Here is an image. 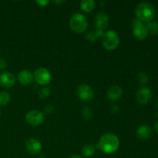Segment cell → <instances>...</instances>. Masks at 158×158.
<instances>
[{
  "label": "cell",
  "instance_id": "obj_9",
  "mask_svg": "<svg viewBox=\"0 0 158 158\" xmlns=\"http://www.w3.org/2000/svg\"><path fill=\"white\" fill-rule=\"evenodd\" d=\"M26 148L29 154L35 156L38 155L41 153L42 149H43V145L38 139L29 138L26 143Z\"/></svg>",
  "mask_w": 158,
  "mask_h": 158
},
{
  "label": "cell",
  "instance_id": "obj_28",
  "mask_svg": "<svg viewBox=\"0 0 158 158\" xmlns=\"http://www.w3.org/2000/svg\"><path fill=\"white\" fill-rule=\"evenodd\" d=\"M69 158H83V157H81L80 155H78V154H74V155H72L71 157H69Z\"/></svg>",
  "mask_w": 158,
  "mask_h": 158
},
{
  "label": "cell",
  "instance_id": "obj_7",
  "mask_svg": "<svg viewBox=\"0 0 158 158\" xmlns=\"http://www.w3.org/2000/svg\"><path fill=\"white\" fill-rule=\"evenodd\" d=\"M26 121L32 127L40 126L44 122V114L39 110H32L26 114Z\"/></svg>",
  "mask_w": 158,
  "mask_h": 158
},
{
  "label": "cell",
  "instance_id": "obj_8",
  "mask_svg": "<svg viewBox=\"0 0 158 158\" xmlns=\"http://www.w3.org/2000/svg\"><path fill=\"white\" fill-rule=\"evenodd\" d=\"M79 98L84 102H89L94 99V91L90 86L87 84H80L77 89Z\"/></svg>",
  "mask_w": 158,
  "mask_h": 158
},
{
  "label": "cell",
  "instance_id": "obj_32",
  "mask_svg": "<svg viewBox=\"0 0 158 158\" xmlns=\"http://www.w3.org/2000/svg\"><path fill=\"white\" fill-rule=\"evenodd\" d=\"M0 116H1V110H0Z\"/></svg>",
  "mask_w": 158,
  "mask_h": 158
},
{
  "label": "cell",
  "instance_id": "obj_25",
  "mask_svg": "<svg viewBox=\"0 0 158 158\" xmlns=\"http://www.w3.org/2000/svg\"><path fill=\"white\" fill-rule=\"evenodd\" d=\"M7 66V61L4 58H0V70L6 69Z\"/></svg>",
  "mask_w": 158,
  "mask_h": 158
},
{
  "label": "cell",
  "instance_id": "obj_15",
  "mask_svg": "<svg viewBox=\"0 0 158 158\" xmlns=\"http://www.w3.org/2000/svg\"><path fill=\"white\" fill-rule=\"evenodd\" d=\"M136 135L139 139L148 140L152 137L153 130L148 125H141L137 128V131H136Z\"/></svg>",
  "mask_w": 158,
  "mask_h": 158
},
{
  "label": "cell",
  "instance_id": "obj_21",
  "mask_svg": "<svg viewBox=\"0 0 158 158\" xmlns=\"http://www.w3.org/2000/svg\"><path fill=\"white\" fill-rule=\"evenodd\" d=\"M51 90L48 86H42L38 92V96L42 100H46L50 96Z\"/></svg>",
  "mask_w": 158,
  "mask_h": 158
},
{
  "label": "cell",
  "instance_id": "obj_2",
  "mask_svg": "<svg viewBox=\"0 0 158 158\" xmlns=\"http://www.w3.org/2000/svg\"><path fill=\"white\" fill-rule=\"evenodd\" d=\"M155 8L151 3L143 2L136 6L135 15L137 19L143 23H148L153 20L155 15Z\"/></svg>",
  "mask_w": 158,
  "mask_h": 158
},
{
  "label": "cell",
  "instance_id": "obj_22",
  "mask_svg": "<svg viewBox=\"0 0 158 158\" xmlns=\"http://www.w3.org/2000/svg\"><path fill=\"white\" fill-rule=\"evenodd\" d=\"M137 80L140 84L145 85L149 81V77L148 73L145 72H140L137 76Z\"/></svg>",
  "mask_w": 158,
  "mask_h": 158
},
{
  "label": "cell",
  "instance_id": "obj_31",
  "mask_svg": "<svg viewBox=\"0 0 158 158\" xmlns=\"http://www.w3.org/2000/svg\"><path fill=\"white\" fill-rule=\"evenodd\" d=\"M156 105H157V107L158 108V100H157V103H156Z\"/></svg>",
  "mask_w": 158,
  "mask_h": 158
},
{
  "label": "cell",
  "instance_id": "obj_29",
  "mask_svg": "<svg viewBox=\"0 0 158 158\" xmlns=\"http://www.w3.org/2000/svg\"><path fill=\"white\" fill-rule=\"evenodd\" d=\"M65 1H53V3H55V4H63V3H64Z\"/></svg>",
  "mask_w": 158,
  "mask_h": 158
},
{
  "label": "cell",
  "instance_id": "obj_17",
  "mask_svg": "<svg viewBox=\"0 0 158 158\" xmlns=\"http://www.w3.org/2000/svg\"><path fill=\"white\" fill-rule=\"evenodd\" d=\"M80 6L83 12L89 13L95 9L96 2L94 0H82L80 2Z\"/></svg>",
  "mask_w": 158,
  "mask_h": 158
},
{
  "label": "cell",
  "instance_id": "obj_14",
  "mask_svg": "<svg viewBox=\"0 0 158 158\" xmlns=\"http://www.w3.org/2000/svg\"><path fill=\"white\" fill-rule=\"evenodd\" d=\"M18 80L23 86L30 85L34 81L33 73L27 69L21 70L18 74Z\"/></svg>",
  "mask_w": 158,
  "mask_h": 158
},
{
  "label": "cell",
  "instance_id": "obj_5",
  "mask_svg": "<svg viewBox=\"0 0 158 158\" xmlns=\"http://www.w3.org/2000/svg\"><path fill=\"white\" fill-rule=\"evenodd\" d=\"M34 80L39 85L47 86L52 81V74L50 71L46 67H39L33 73Z\"/></svg>",
  "mask_w": 158,
  "mask_h": 158
},
{
  "label": "cell",
  "instance_id": "obj_30",
  "mask_svg": "<svg viewBox=\"0 0 158 158\" xmlns=\"http://www.w3.org/2000/svg\"><path fill=\"white\" fill-rule=\"evenodd\" d=\"M39 158H46V157H44V156H40V157H39Z\"/></svg>",
  "mask_w": 158,
  "mask_h": 158
},
{
  "label": "cell",
  "instance_id": "obj_1",
  "mask_svg": "<svg viewBox=\"0 0 158 158\" xmlns=\"http://www.w3.org/2000/svg\"><path fill=\"white\" fill-rule=\"evenodd\" d=\"M120 148V140L116 134L107 133L102 136L97 144V148L106 154H113Z\"/></svg>",
  "mask_w": 158,
  "mask_h": 158
},
{
  "label": "cell",
  "instance_id": "obj_11",
  "mask_svg": "<svg viewBox=\"0 0 158 158\" xmlns=\"http://www.w3.org/2000/svg\"><path fill=\"white\" fill-rule=\"evenodd\" d=\"M110 19L106 12H100L96 14L94 17V26L95 29H100V30L104 31L106 29L109 24Z\"/></svg>",
  "mask_w": 158,
  "mask_h": 158
},
{
  "label": "cell",
  "instance_id": "obj_27",
  "mask_svg": "<svg viewBox=\"0 0 158 158\" xmlns=\"http://www.w3.org/2000/svg\"><path fill=\"white\" fill-rule=\"evenodd\" d=\"M154 130H155L156 133L158 134V120L156 122L155 124H154Z\"/></svg>",
  "mask_w": 158,
  "mask_h": 158
},
{
  "label": "cell",
  "instance_id": "obj_16",
  "mask_svg": "<svg viewBox=\"0 0 158 158\" xmlns=\"http://www.w3.org/2000/svg\"><path fill=\"white\" fill-rule=\"evenodd\" d=\"M97 149V145H94L93 143H87L83 147L81 152L83 157H90L95 154Z\"/></svg>",
  "mask_w": 158,
  "mask_h": 158
},
{
  "label": "cell",
  "instance_id": "obj_3",
  "mask_svg": "<svg viewBox=\"0 0 158 158\" xmlns=\"http://www.w3.org/2000/svg\"><path fill=\"white\" fill-rule=\"evenodd\" d=\"M69 26L71 30L75 33H83L87 29L88 20L83 14L76 12L69 19Z\"/></svg>",
  "mask_w": 158,
  "mask_h": 158
},
{
  "label": "cell",
  "instance_id": "obj_23",
  "mask_svg": "<svg viewBox=\"0 0 158 158\" xmlns=\"http://www.w3.org/2000/svg\"><path fill=\"white\" fill-rule=\"evenodd\" d=\"M83 114L84 118H90L92 117V110L88 107L84 108L83 111Z\"/></svg>",
  "mask_w": 158,
  "mask_h": 158
},
{
  "label": "cell",
  "instance_id": "obj_12",
  "mask_svg": "<svg viewBox=\"0 0 158 158\" xmlns=\"http://www.w3.org/2000/svg\"><path fill=\"white\" fill-rule=\"evenodd\" d=\"M15 77L12 73L5 71L0 74V85L4 88H12L15 84Z\"/></svg>",
  "mask_w": 158,
  "mask_h": 158
},
{
  "label": "cell",
  "instance_id": "obj_13",
  "mask_svg": "<svg viewBox=\"0 0 158 158\" xmlns=\"http://www.w3.org/2000/svg\"><path fill=\"white\" fill-rule=\"evenodd\" d=\"M123 95V89L118 85H113L106 91V97L111 101H117Z\"/></svg>",
  "mask_w": 158,
  "mask_h": 158
},
{
  "label": "cell",
  "instance_id": "obj_4",
  "mask_svg": "<svg viewBox=\"0 0 158 158\" xmlns=\"http://www.w3.org/2000/svg\"><path fill=\"white\" fill-rule=\"evenodd\" d=\"M101 43L106 50H115L120 45V35L114 29H109L104 32L103 35H102Z\"/></svg>",
  "mask_w": 158,
  "mask_h": 158
},
{
  "label": "cell",
  "instance_id": "obj_18",
  "mask_svg": "<svg viewBox=\"0 0 158 158\" xmlns=\"http://www.w3.org/2000/svg\"><path fill=\"white\" fill-rule=\"evenodd\" d=\"M104 33V31L95 29V30L90 31L86 35V39L90 42H94L99 38H101L102 35Z\"/></svg>",
  "mask_w": 158,
  "mask_h": 158
},
{
  "label": "cell",
  "instance_id": "obj_10",
  "mask_svg": "<svg viewBox=\"0 0 158 158\" xmlns=\"http://www.w3.org/2000/svg\"><path fill=\"white\" fill-rule=\"evenodd\" d=\"M152 98V91L149 87L142 86L137 90L136 99L140 104H147Z\"/></svg>",
  "mask_w": 158,
  "mask_h": 158
},
{
  "label": "cell",
  "instance_id": "obj_26",
  "mask_svg": "<svg viewBox=\"0 0 158 158\" xmlns=\"http://www.w3.org/2000/svg\"><path fill=\"white\" fill-rule=\"evenodd\" d=\"M53 110H54V107L52 106V104H50V103L46 105L44 108V111L45 113H46V114H50V113H52V111H53Z\"/></svg>",
  "mask_w": 158,
  "mask_h": 158
},
{
  "label": "cell",
  "instance_id": "obj_24",
  "mask_svg": "<svg viewBox=\"0 0 158 158\" xmlns=\"http://www.w3.org/2000/svg\"><path fill=\"white\" fill-rule=\"evenodd\" d=\"M50 2L49 0H38V1H35V3L38 4L40 6H42V7H46L49 4Z\"/></svg>",
  "mask_w": 158,
  "mask_h": 158
},
{
  "label": "cell",
  "instance_id": "obj_6",
  "mask_svg": "<svg viewBox=\"0 0 158 158\" xmlns=\"http://www.w3.org/2000/svg\"><path fill=\"white\" fill-rule=\"evenodd\" d=\"M132 30L134 36L139 40H146L149 35L144 23L137 18L132 22Z\"/></svg>",
  "mask_w": 158,
  "mask_h": 158
},
{
  "label": "cell",
  "instance_id": "obj_20",
  "mask_svg": "<svg viewBox=\"0 0 158 158\" xmlns=\"http://www.w3.org/2000/svg\"><path fill=\"white\" fill-rule=\"evenodd\" d=\"M10 94L6 91H0V106L7 105L10 101Z\"/></svg>",
  "mask_w": 158,
  "mask_h": 158
},
{
  "label": "cell",
  "instance_id": "obj_19",
  "mask_svg": "<svg viewBox=\"0 0 158 158\" xmlns=\"http://www.w3.org/2000/svg\"><path fill=\"white\" fill-rule=\"evenodd\" d=\"M147 29H148V34L151 35H156L158 34V23L155 20H151L148 22L146 24Z\"/></svg>",
  "mask_w": 158,
  "mask_h": 158
}]
</instances>
